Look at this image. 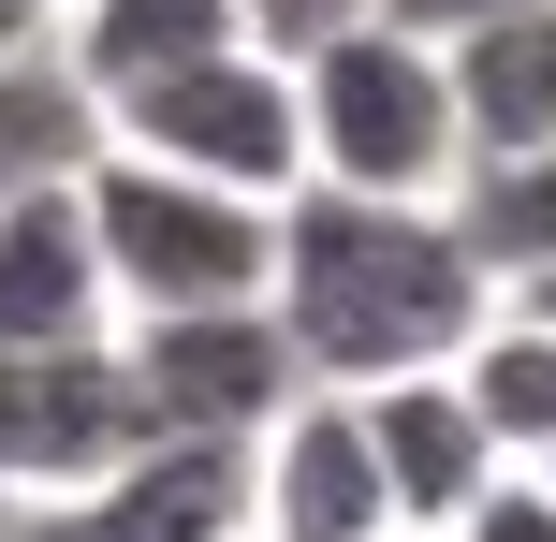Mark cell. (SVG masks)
Returning a JSON list of instances; mask_svg holds the SVG:
<instances>
[{"instance_id":"obj_15","label":"cell","mask_w":556,"mask_h":542,"mask_svg":"<svg viewBox=\"0 0 556 542\" xmlns=\"http://www.w3.org/2000/svg\"><path fill=\"white\" fill-rule=\"evenodd\" d=\"M45 45V0H0V59H29Z\"/></svg>"},{"instance_id":"obj_2","label":"cell","mask_w":556,"mask_h":542,"mask_svg":"<svg viewBox=\"0 0 556 542\" xmlns=\"http://www.w3.org/2000/svg\"><path fill=\"white\" fill-rule=\"evenodd\" d=\"M293 133L323 191H395V205H440L469 176V133H454V74H440V29L410 15H337L293 45Z\"/></svg>"},{"instance_id":"obj_19","label":"cell","mask_w":556,"mask_h":542,"mask_svg":"<svg viewBox=\"0 0 556 542\" xmlns=\"http://www.w3.org/2000/svg\"><path fill=\"white\" fill-rule=\"evenodd\" d=\"M366 542H425V528H366Z\"/></svg>"},{"instance_id":"obj_5","label":"cell","mask_w":556,"mask_h":542,"mask_svg":"<svg viewBox=\"0 0 556 542\" xmlns=\"http://www.w3.org/2000/svg\"><path fill=\"white\" fill-rule=\"evenodd\" d=\"M117 367H132L147 440H250L278 396H293V352H278L264 293L250 308H162V323H117Z\"/></svg>"},{"instance_id":"obj_14","label":"cell","mask_w":556,"mask_h":542,"mask_svg":"<svg viewBox=\"0 0 556 542\" xmlns=\"http://www.w3.org/2000/svg\"><path fill=\"white\" fill-rule=\"evenodd\" d=\"M440 542H556V484H542V469H498V484H483Z\"/></svg>"},{"instance_id":"obj_13","label":"cell","mask_w":556,"mask_h":542,"mask_svg":"<svg viewBox=\"0 0 556 542\" xmlns=\"http://www.w3.org/2000/svg\"><path fill=\"white\" fill-rule=\"evenodd\" d=\"M59 162H88V88L29 45V59H0V191L15 176H59Z\"/></svg>"},{"instance_id":"obj_3","label":"cell","mask_w":556,"mask_h":542,"mask_svg":"<svg viewBox=\"0 0 556 542\" xmlns=\"http://www.w3.org/2000/svg\"><path fill=\"white\" fill-rule=\"evenodd\" d=\"M74 191H88V250H103L117 323H162V308H250V293H264V250H278V205H264V191L176 176V162L103 147V133H88Z\"/></svg>"},{"instance_id":"obj_9","label":"cell","mask_w":556,"mask_h":542,"mask_svg":"<svg viewBox=\"0 0 556 542\" xmlns=\"http://www.w3.org/2000/svg\"><path fill=\"white\" fill-rule=\"evenodd\" d=\"M440 74H454V133H469V162H528V147H556V0L454 15V29H440Z\"/></svg>"},{"instance_id":"obj_6","label":"cell","mask_w":556,"mask_h":542,"mask_svg":"<svg viewBox=\"0 0 556 542\" xmlns=\"http://www.w3.org/2000/svg\"><path fill=\"white\" fill-rule=\"evenodd\" d=\"M147 455V411L117 338H59V352H0V499H59Z\"/></svg>"},{"instance_id":"obj_10","label":"cell","mask_w":556,"mask_h":542,"mask_svg":"<svg viewBox=\"0 0 556 542\" xmlns=\"http://www.w3.org/2000/svg\"><path fill=\"white\" fill-rule=\"evenodd\" d=\"M235 0H59L45 15V59L88 88V103H117V88H147V74H176V59H205V45H235Z\"/></svg>"},{"instance_id":"obj_17","label":"cell","mask_w":556,"mask_h":542,"mask_svg":"<svg viewBox=\"0 0 556 542\" xmlns=\"http://www.w3.org/2000/svg\"><path fill=\"white\" fill-rule=\"evenodd\" d=\"M498 293H513V308H542V323H556V264H542V279H498Z\"/></svg>"},{"instance_id":"obj_20","label":"cell","mask_w":556,"mask_h":542,"mask_svg":"<svg viewBox=\"0 0 556 542\" xmlns=\"http://www.w3.org/2000/svg\"><path fill=\"white\" fill-rule=\"evenodd\" d=\"M220 542H250V528H220Z\"/></svg>"},{"instance_id":"obj_7","label":"cell","mask_w":556,"mask_h":542,"mask_svg":"<svg viewBox=\"0 0 556 542\" xmlns=\"http://www.w3.org/2000/svg\"><path fill=\"white\" fill-rule=\"evenodd\" d=\"M352 411H366V469H381V514L395 528H425L440 542L454 514H469L483 484H498V440H483V411L454 396V367H395V381H352Z\"/></svg>"},{"instance_id":"obj_1","label":"cell","mask_w":556,"mask_h":542,"mask_svg":"<svg viewBox=\"0 0 556 542\" xmlns=\"http://www.w3.org/2000/svg\"><path fill=\"white\" fill-rule=\"evenodd\" d=\"M498 308V264L469 250V220L395 191H323L293 176L278 191V250H264V323L293 352V381H395V367H454L469 323Z\"/></svg>"},{"instance_id":"obj_18","label":"cell","mask_w":556,"mask_h":542,"mask_svg":"<svg viewBox=\"0 0 556 542\" xmlns=\"http://www.w3.org/2000/svg\"><path fill=\"white\" fill-rule=\"evenodd\" d=\"M528 469H542V484H556V440H542V455H528Z\"/></svg>"},{"instance_id":"obj_12","label":"cell","mask_w":556,"mask_h":542,"mask_svg":"<svg viewBox=\"0 0 556 542\" xmlns=\"http://www.w3.org/2000/svg\"><path fill=\"white\" fill-rule=\"evenodd\" d=\"M454 220H469V250L498 264V279H542V264H556V147L469 162V176H454Z\"/></svg>"},{"instance_id":"obj_21","label":"cell","mask_w":556,"mask_h":542,"mask_svg":"<svg viewBox=\"0 0 556 542\" xmlns=\"http://www.w3.org/2000/svg\"><path fill=\"white\" fill-rule=\"evenodd\" d=\"M45 15H59V0H45Z\"/></svg>"},{"instance_id":"obj_8","label":"cell","mask_w":556,"mask_h":542,"mask_svg":"<svg viewBox=\"0 0 556 542\" xmlns=\"http://www.w3.org/2000/svg\"><path fill=\"white\" fill-rule=\"evenodd\" d=\"M59 338H117V293H103V250H88L74 162L0 191V352H59Z\"/></svg>"},{"instance_id":"obj_4","label":"cell","mask_w":556,"mask_h":542,"mask_svg":"<svg viewBox=\"0 0 556 542\" xmlns=\"http://www.w3.org/2000/svg\"><path fill=\"white\" fill-rule=\"evenodd\" d=\"M88 133H103V147H147V162H176V176H220V191H264V205L307 176L293 59H278L264 29H235V45H205V59H176V74L88 103Z\"/></svg>"},{"instance_id":"obj_11","label":"cell","mask_w":556,"mask_h":542,"mask_svg":"<svg viewBox=\"0 0 556 542\" xmlns=\"http://www.w3.org/2000/svg\"><path fill=\"white\" fill-rule=\"evenodd\" d=\"M454 396H469V411H483V440L528 469L542 440H556V323L498 293V308L469 323V352H454Z\"/></svg>"},{"instance_id":"obj_16","label":"cell","mask_w":556,"mask_h":542,"mask_svg":"<svg viewBox=\"0 0 556 542\" xmlns=\"http://www.w3.org/2000/svg\"><path fill=\"white\" fill-rule=\"evenodd\" d=\"M381 15H410V29H454V15H498V0H381Z\"/></svg>"}]
</instances>
